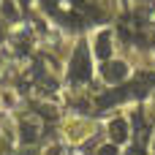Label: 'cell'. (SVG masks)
<instances>
[{
  "label": "cell",
  "instance_id": "cell-2",
  "mask_svg": "<svg viewBox=\"0 0 155 155\" xmlns=\"http://www.w3.org/2000/svg\"><path fill=\"white\" fill-rule=\"evenodd\" d=\"M95 54H98V60H109V54H112V35H109V30L95 35Z\"/></svg>",
  "mask_w": 155,
  "mask_h": 155
},
{
  "label": "cell",
  "instance_id": "cell-1",
  "mask_svg": "<svg viewBox=\"0 0 155 155\" xmlns=\"http://www.w3.org/2000/svg\"><path fill=\"white\" fill-rule=\"evenodd\" d=\"M71 79H74V82H87V79H90V60H87L84 46H79L76 54H74V63H71Z\"/></svg>",
  "mask_w": 155,
  "mask_h": 155
},
{
  "label": "cell",
  "instance_id": "cell-6",
  "mask_svg": "<svg viewBox=\"0 0 155 155\" xmlns=\"http://www.w3.org/2000/svg\"><path fill=\"white\" fill-rule=\"evenodd\" d=\"M120 98H123V93H120V90H112V93H106V95H104L98 104H101V109H106V106H114Z\"/></svg>",
  "mask_w": 155,
  "mask_h": 155
},
{
  "label": "cell",
  "instance_id": "cell-4",
  "mask_svg": "<svg viewBox=\"0 0 155 155\" xmlns=\"http://www.w3.org/2000/svg\"><path fill=\"white\" fill-rule=\"evenodd\" d=\"M106 76H109L112 82H123V79L128 76V65H125V63H112V65L106 68Z\"/></svg>",
  "mask_w": 155,
  "mask_h": 155
},
{
  "label": "cell",
  "instance_id": "cell-10",
  "mask_svg": "<svg viewBox=\"0 0 155 155\" xmlns=\"http://www.w3.org/2000/svg\"><path fill=\"white\" fill-rule=\"evenodd\" d=\"M22 3H27V0H22Z\"/></svg>",
  "mask_w": 155,
  "mask_h": 155
},
{
  "label": "cell",
  "instance_id": "cell-3",
  "mask_svg": "<svg viewBox=\"0 0 155 155\" xmlns=\"http://www.w3.org/2000/svg\"><path fill=\"white\" fill-rule=\"evenodd\" d=\"M109 134H112L114 142H125L128 139V123L125 120H112L109 123Z\"/></svg>",
  "mask_w": 155,
  "mask_h": 155
},
{
  "label": "cell",
  "instance_id": "cell-7",
  "mask_svg": "<svg viewBox=\"0 0 155 155\" xmlns=\"http://www.w3.org/2000/svg\"><path fill=\"white\" fill-rule=\"evenodd\" d=\"M117 153H120V147H114V144H104L98 150V155H117Z\"/></svg>",
  "mask_w": 155,
  "mask_h": 155
},
{
  "label": "cell",
  "instance_id": "cell-8",
  "mask_svg": "<svg viewBox=\"0 0 155 155\" xmlns=\"http://www.w3.org/2000/svg\"><path fill=\"white\" fill-rule=\"evenodd\" d=\"M3 11L8 14V19H16V8H14L11 3H5V5H3Z\"/></svg>",
  "mask_w": 155,
  "mask_h": 155
},
{
  "label": "cell",
  "instance_id": "cell-5",
  "mask_svg": "<svg viewBox=\"0 0 155 155\" xmlns=\"http://www.w3.org/2000/svg\"><path fill=\"white\" fill-rule=\"evenodd\" d=\"M35 136H38V123L25 120V123H22V142H33Z\"/></svg>",
  "mask_w": 155,
  "mask_h": 155
},
{
  "label": "cell",
  "instance_id": "cell-9",
  "mask_svg": "<svg viewBox=\"0 0 155 155\" xmlns=\"http://www.w3.org/2000/svg\"><path fill=\"white\" fill-rule=\"evenodd\" d=\"M0 41H5V25L0 22Z\"/></svg>",
  "mask_w": 155,
  "mask_h": 155
}]
</instances>
